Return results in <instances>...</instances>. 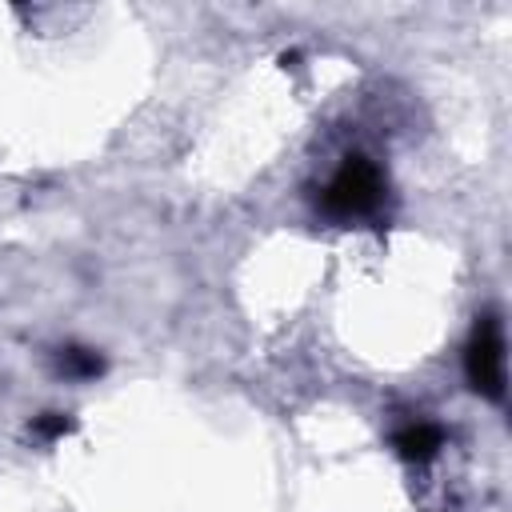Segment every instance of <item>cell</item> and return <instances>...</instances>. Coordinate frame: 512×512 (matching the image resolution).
I'll use <instances>...</instances> for the list:
<instances>
[{
    "label": "cell",
    "mask_w": 512,
    "mask_h": 512,
    "mask_svg": "<svg viewBox=\"0 0 512 512\" xmlns=\"http://www.w3.org/2000/svg\"><path fill=\"white\" fill-rule=\"evenodd\" d=\"M380 196H384L380 168L368 156H348L324 188V208L340 220H352V216H368L380 204Z\"/></svg>",
    "instance_id": "6da1fadb"
},
{
    "label": "cell",
    "mask_w": 512,
    "mask_h": 512,
    "mask_svg": "<svg viewBox=\"0 0 512 512\" xmlns=\"http://www.w3.org/2000/svg\"><path fill=\"white\" fill-rule=\"evenodd\" d=\"M464 372L480 396L504 400V332L496 316H480L468 340V352H464Z\"/></svg>",
    "instance_id": "7a4b0ae2"
},
{
    "label": "cell",
    "mask_w": 512,
    "mask_h": 512,
    "mask_svg": "<svg viewBox=\"0 0 512 512\" xmlns=\"http://www.w3.org/2000/svg\"><path fill=\"white\" fill-rule=\"evenodd\" d=\"M440 448H444V432L436 424H428V420H416V424L396 432V452L404 460H432Z\"/></svg>",
    "instance_id": "3957f363"
},
{
    "label": "cell",
    "mask_w": 512,
    "mask_h": 512,
    "mask_svg": "<svg viewBox=\"0 0 512 512\" xmlns=\"http://www.w3.org/2000/svg\"><path fill=\"white\" fill-rule=\"evenodd\" d=\"M60 372L64 376H80V380H88V376H96V372H104V360L92 352V348H76V344H68V348H60Z\"/></svg>",
    "instance_id": "277c9868"
},
{
    "label": "cell",
    "mask_w": 512,
    "mask_h": 512,
    "mask_svg": "<svg viewBox=\"0 0 512 512\" xmlns=\"http://www.w3.org/2000/svg\"><path fill=\"white\" fill-rule=\"evenodd\" d=\"M72 428H76V420L64 416V412H44V416L32 420V432H36L40 440H60V436H68Z\"/></svg>",
    "instance_id": "5b68a950"
}]
</instances>
